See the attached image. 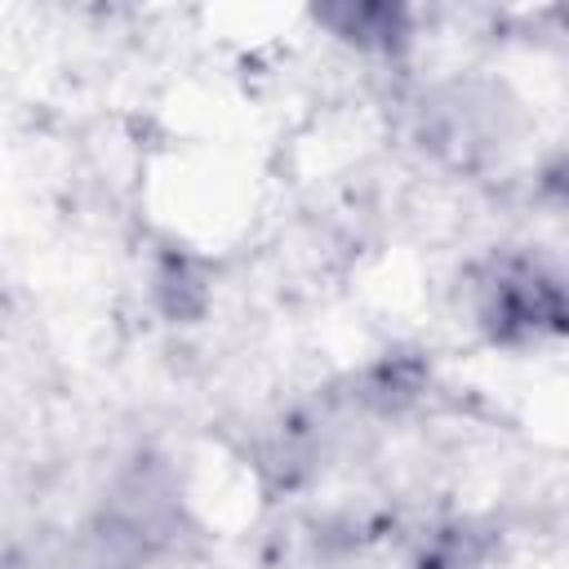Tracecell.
<instances>
[{"label":"cell","mask_w":569,"mask_h":569,"mask_svg":"<svg viewBox=\"0 0 569 569\" xmlns=\"http://www.w3.org/2000/svg\"><path fill=\"white\" fill-rule=\"evenodd\" d=\"M476 325L493 342H533L538 333L560 329V284L533 258H493L471 284Z\"/></svg>","instance_id":"1"},{"label":"cell","mask_w":569,"mask_h":569,"mask_svg":"<svg viewBox=\"0 0 569 569\" xmlns=\"http://www.w3.org/2000/svg\"><path fill=\"white\" fill-rule=\"evenodd\" d=\"M325 18L338 22V36L360 40V44H391V40L405 36V13L400 9H382V4H369V9H333Z\"/></svg>","instance_id":"2"}]
</instances>
